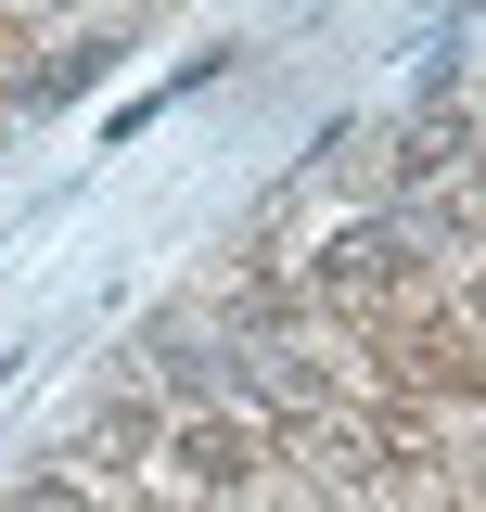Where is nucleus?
Segmentation results:
<instances>
[{
	"label": "nucleus",
	"instance_id": "obj_4",
	"mask_svg": "<svg viewBox=\"0 0 486 512\" xmlns=\"http://www.w3.org/2000/svg\"><path fill=\"white\" fill-rule=\"evenodd\" d=\"M448 167H461V116H435V128L397 141V180H448Z\"/></svg>",
	"mask_w": 486,
	"mask_h": 512
},
{
	"label": "nucleus",
	"instance_id": "obj_1",
	"mask_svg": "<svg viewBox=\"0 0 486 512\" xmlns=\"http://www.w3.org/2000/svg\"><path fill=\"white\" fill-rule=\"evenodd\" d=\"M307 282H320V295H346V308H371V295H410V282H423V244H410V218H359V231H333V244H320Z\"/></svg>",
	"mask_w": 486,
	"mask_h": 512
},
{
	"label": "nucleus",
	"instance_id": "obj_2",
	"mask_svg": "<svg viewBox=\"0 0 486 512\" xmlns=\"http://www.w3.org/2000/svg\"><path fill=\"white\" fill-rule=\"evenodd\" d=\"M243 474H256V436H243L231 410H180V423H167V487H192V500H231Z\"/></svg>",
	"mask_w": 486,
	"mask_h": 512
},
{
	"label": "nucleus",
	"instance_id": "obj_5",
	"mask_svg": "<svg viewBox=\"0 0 486 512\" xmlns=\"http://www.w3.org/2000/svg\"><path fill=\"white\" fill-rule=\"evenodd\" d=\"M0 512H90V487H64V474H39V487H13Z\"/></svg>",
	"mask_w": 486,
	"mask_h": 512
},
{
	"label": "nucleus",
	"instance_id": "obj_6",
	"mask_svg": "<svg viewBox=\"0 0 486 512\" xmlns=\"http://www.w3.org/2000/svg\"><path fill=\"white\" fill-rule=\"evenodd\" d=\"M26 13H64V0H26Z\"/></svg>",
	"mask_w": 486,
	"mask_h": 512
},
{
	"label": "nucleus",
	"instance_id": "obj_3",
	"mask_svg": "<svg viewBox=\"0 0 486 512\" xmlns=\"http://www.w3.org/2000/svg\"><path fill=\"white\" fill-rule=\"evenodd\" d=\"M307 461H320V487H371L384 474V423H307Z\"/></svg>",
	"mask_w": 486,
	"mask_h": 512
}]
</instances>
